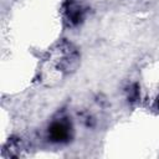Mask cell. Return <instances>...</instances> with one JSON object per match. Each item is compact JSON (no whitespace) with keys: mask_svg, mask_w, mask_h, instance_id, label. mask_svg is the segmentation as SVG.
<instances>
[{"mask_svg":"<svg viewBox=\"0 0 159 159\" xmlns=\"http://www.w3.org/2000/svg\"><path fill=\"white\" fill-rule=\"evenodd\" d=\"M48 135L53 142H65L70 137V125L66 122H56L50 127Z\"/></svg>","mask_w":159,"mask_h":159,"instance_id":"1","label":"cell"},{"mask_svg":"<svg viewBox=\"0 0 159 159\" xmlns=\"http://www.w3.org/2000/svg\"><path fill=\"white\" fill-rule=\"evenodd\" d=\"M67 16L72 24H77L82 20V7L76 1H71L67 6Z\"/></svg>","mask_w":159,"mask_h":159,"instance_id":"2","label":"cell"},{"mask_svg":"<svg viewBox=\"0 0 159 159\" xmlns=\"http://www.w3.org/2000/svg\"><path fill=\"white\" fill-rule=\"evenodd\" d=\"M158 107H159V101H158Z\"/></svg>","mask_w":159,"mask_h":159,"instance_id":"3","label":"cell"}]
</instances>
